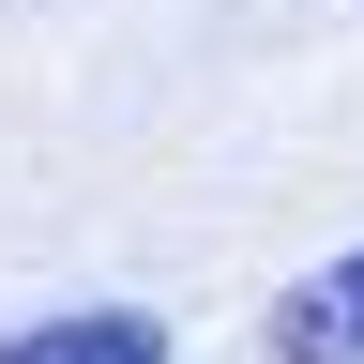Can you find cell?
<instances>
[{"label": "cell", "instance_id": "cell-1", "mask_svg": "<svg viewBox=\"0 0 364 364\" xmlns=\"http://www.w3.org/2000/svg\"><path fill=\"white\" fill-rule=\"evenodd\" d=\"M258 364H364V243H334L258 304Z\"/></svg>", "mask_w": 364, "mask_h": 364}, {"label": "cell", "instance_id": "cell-2", "mask_svg": "<svg viewBox=\"0 0 364 364\" xmlns=\"http://www.w3.org/2000/svg\"><path fill=\"white\" fill-rule=\"evenodd\" d=\"M0 364H182V334L152 304H61V318H16Z\"/></svg>", "mask_w": 364, "mask_h": 364}]
</instances>
